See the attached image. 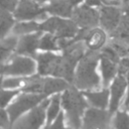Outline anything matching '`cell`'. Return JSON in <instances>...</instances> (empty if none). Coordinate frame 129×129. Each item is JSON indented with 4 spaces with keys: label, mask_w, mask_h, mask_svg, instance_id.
<instances>
[{
    "label": "cell",
    "mask_w": 129,
    "mask_h": 129,
    "mask_svg": "<svg viewBox=\"0 0 129 129\" xmlns=\"http://www.w3.org/2000/svg\"><path fill=\"white\" fill-rule=\"evenodd\" d=\"M99 56L100 51L87 49L76 67L71 85L82 92L101 88L102 81L98 68Z\"/></svg>",
    "instance_id": "6da1fadb"
},
{
    "label": "cell",
    "mask_w": 129,
    "mask_h": 129,
    "mask_svg": "<svg viewBox=\"0 0 129 129\" xmlns=\"http://www.w3.org/2000/svg\"><path fill=\"white\" fill-rule=\"evenodd\" d=\"M60 107L68 125L72 129H80L83 116L89 107L83 92L70 85L60 93Z\"/></svg>",
    "instance_id": "7a4b0ae2"
},
{
    "label": "cell",
    "mask_w": 129,
    "mask_h": 129,
    "mask_svg": "<svg viewBox=\"0 0 129 129\" xmlns=\"http://www.w3.org/2000/svg\"><path fill=\"white\" fill-rule=\"evenodd\" d=\"M71 84L63 79L50 76H41L36 73L32 76L26 77L21 91L41 94L48 98L52 95L62 93Z\"/></svg>",
    "instance_id": "3957f363"
},
{
    "label": "cell",
    "mask_w": 129,
    "mask_h": 129,
    "mask_svg": "<svg viewBox=\"0 0 129 129\" xmlns=\"http://www.w3.org/2000/svg\"><path fill=\"white\" fill-rule=\"evenodd\" d=\"M39 31L49 33L59 40L74 39L79 31V27L72 18L47 16L39 21Z\"/></svg>",
    "instance_id": "277c9868"
},
{
    "label": "cell",
    "mask_w": 129,
    "mask_h": 129,
    "mask_svg": "<svg viewBox=\"0 0 129 129\" xmlns=\"http://www.w3.org/2000/svg\"><path fill=\"white\" fill-rule=\"evenodd\" d=\"M44 99H46V97L41 94L21 91L6 108V112L9 116L10 122H14L20 116L38 106Z\"/></svg>",
    "instance_id": "5b68a950"
},
{
    "label": "cell",
    "mask_w": 129,
    "mask_h": 129,
    "mask_svg": "<svg viewBox=\"0 0 129 129\" xmlns=\"http://www.w3.org/2000/svg\"><path fill=\"white\" fill-rule=\"evenodd\" d=\"M36 74L35 58L13 54L0 71V77H29Z\"/></svg>",
    "instance_id": "8992f818"
},
{
    "label": "cell",
    "mask_w": 129,
    "mask_h": 129,
    "mask_svg": "<svg viewBox=\"0 0 129 129\" xmlns=\"http://www.w3.org/2000/svg\"><path fill=\"white\" fill-rule=\"evenodd\" d=\"M48 101L49 97L29 112L20 116L11 123L9 129H42L45 122V109Z\"/></svg>",
    "instance_id": "52a82bcc"
},
{
    "label": "cell",
    "mask_w": 129,
    "mask_h": 129,
    "mask_svg": "<svg viewBox=\"0 0 129 129\" xmlns=\"http://www.w3.org/2000/svg\"><path fill=\"white\" fill-rule=\"evenodd\" d=\"M113 113L109 109L88 107L81 123L80 129H112Z\"/></svg>",
    "instance_id": "ba28073f"
},
{
    "label": "cell",
    "mask_w": 129,
    "mask_h": 129,
    "mask_svg": "<svg viewBox=\"0 0 129 129\" xmlns=\"http://www.w3.org/2000/svg\"><path fill=\"white\" fill-rule=\"evenodd\" d=\"M12 14L16 21H41L48 16L44 10L43 5L36 2L35 0H19L16 7L12 11Z\"/></svg>",
    "instance_id": "9c48e42d"
},
{
    "label": "cell",
    "mask_w": 129,
    "mask_h": 129,
    "mask_svg": "<svg viewBox=\"0 0 129 129\" xmlns=\"http://www.w3.org/2000/svg\"><path fill=\"white\" fill-rule=\"evenodd\" d=\"M73 21L77 24L79 28L91 29L99 26V8L87 5L86 3H81L74 7L72 17Z\"/></svg>",
    "instance_id": "30bf717a"
},
{
    "label": "cell",
    "mask_w": 129,
    "mask_h": 129,
    "mask_svg": "<svg viewBox=\"0 0 129 129\" xmlns=\"http://www.w3.org/2000/svg\"><path fill=\"white\" fill-rule=\"evenodd\" d=\"M73 40L83 41L88 50L100 51L107 41V33L100 26L91 29L79 28V31Z\"/></svg>",
    "instance_id": "8fae6325"
},
{
    "label": "cell",
    "mask_w": 129,
    "mask_h": 129,
    "mask_svg": "<svg viewBox=\"0 0 129 129\" xmlns=\"http://www.w3.org/2000/svg\"><path fill=\"white\" fill-rule=\"evenodd\" d=\"M127 88V78L122 75H117L108 86L109 89V106L108 109L113 114L121 109L125 92Z\"/></svg>",
    "instance_id": "7c38bea8"
},
{
    "label": "cell",
    "mask_w": 129,
    "mask_h": 129,
    "mask_svg": "<svg viewBox=\"0 0 129 129\" xmlns=\"http://www.w3.org/2000/svg\"><path fill=\"white\" fill-rule=\"evenodd\" d=\"M41 31H37L30 34L18 36L14 53L35 58L38 53V43Z\"/></svg>",
    "instance_id": "4fadbf2b"
},
{
    "label": "cell",
    "mask_w": 129,
    "mask_h": 129,
    "mask_svg": "<svg viewBox=\"0 0 129 129\" xmlns=\"http://www.w3.org/2000/svg\"><path fill=\"white\" fill-rule=\"evenodd\" d=\"M98 68H99V74L102 81V87L108 88L110 83L118 75V66L108 55L100 52Z\"/></svg>",
    "instance_id": "5bb4252c"
},
{
    "label": "cell",
    "mask_w": 129,
    "mask_h": 129,
    "mask_svg": "<svg viewBox=\"0 0 129 129\" xmlns=\"http://www.w3.org/2000/svg\"><path fill=\"white\" fill-rule=\"evenodd\" d=\"M99 26L106 30H113L120 19V11L116 6L101 5L99 8Z\"/></svg>",
    "instance_id": "9a60e30c"
},
{
    "label": "cell",
    "mask_w": 129,
    "mask_h": 129,
    "mask_svg": "<svg viewBox=\"0 0 129 129\" xmlns=\"http://www.w3.org/2000/svg\"><path fill=\"white\" fill-rule=\"evenodd\" d=\"M43 7L48 16L71 18L75 6L69 0H49L43 4Z\"/></svg>",
    "instance_id": "2e32d148"
},
{
    "label": "cell",
    "mask_w": 129,
    "mask_h": 129,
    "mask_svg": "<svg viewBox=\"0 0 129 129\" xmlns=\"http://www.w3.org/2000/svg\"><path fill=\"white\" fill-rule=\"evenodd\" d=\"M89 107L98 109H108L109 106V89L101 87L99 89L83 92Z\"/></svg>",
    "instance_id": "e0dca14e"
},
{
    "label": "cell",
    "mask_w": 129,
    "mask_h": 129,
    "mask_svg": "<svg viewBox=\"0 0 129 129\" xmlns=\"http://www.w3.org/2000/svg\"><path fill=\"white\" fill-rule=\"evenodd\" d=\"M16 43L17 36L13 34H9L8 36L0 39V71L14 54Z\"/></svg>",
    "instance_id": "ac0fdd59"
},
{
    "label": "cell",
    "mask_w": 129,
    "mask_h": 129,
    "mask_svg": "<svg viewBox=\"0 0 129 129\" xmlns=\"http://www.w3.org/2000/svg\"><path fill=\"white\" fill-rule=\"evenodd\" d=\"M39 31V21L36 20H21V21H15L11 34L15 36H21L25 34H30L33 32Z\"/></svg>",
    "instance_id": "d6986e66"
},
{
    "label": "cell",
    "mask_w": 129,
    "mask_h": 129,
    "mask_svg": "<svg viewBox=\"0 0 129 129\" xmlns=\"http://www.w3.org/2000/svg\"><path fill=\"white\" fill-rule=\"evenodd\" d=\"M61 107H60V94H55L49 97L48 104L45 109V122L43 128L47 127L60 113Z\"/></svg>",
    "instance_id": "ffe728a7"
},
{
    "label": "cell",
    "mask_w": 129,
    "mask_h": 129,
    "mask_svg": "<svg viewBox=\"0 0 129 129\" xmlns=\"http://www.w3.org/2000/svg\"><path fill=\"white\" fill-rule=\"evenodd\" d=\"M38 51H46V52H59V39L55 38L53 35L41 32L39 43H38Z\"/></svg>",
    "instance_id": "44dd1931"
},
{
    "label": "cell",
    "mask_w": 129,
    "mask_h": 129,
    "mask_svg": "<svg viewBox=\"0 0 129 129\" xmlns=\"http://www.w3.org/2000/svg\"><path fill=\"white\" fill-rule=\"evenodd\" d=\"M15 21L12 12L0 7V39L11 34Z\"/></svg>",
    "instance_id": "7402d4cb"
},
{
    "label": "cell",
    "mask_w": 129,
    "mask_h": 129,
    "mask_svg": "<svg viewBox=\"0 0 129 129\" xmlns=\"http://www.w3.org/2000/svg\"><path fill=\"white\" fill-rule=\"evenodd\" d=\"M112 129H129V111L121 108L113 114Z\"/></svg>",
    "instance_id": "603a6c76"
},
{
    "label": "cell",
    "mask_w": 129,
    "mask_h": 129,
    "mask_svg": "<svg viewBox=\"0 0 129 129\" xmlns=\"http://www.w3.org/2000/svg\"><path fill=\"white\" fill-rule=\"evenodd\" d=\"M26 77H1L0 86L3 89L9 90H21L25 83Z\"/></svg>",
    "instance_id": "cb8c5ba5"
},
{
    "label": "cell",
    "mask_w": 129,
    "mask_h": 129,
    "mask_svg": "<svg viewBox=\"0 0 129 129\" xmlns=\"http://www.w3.org/2000/svg\"><path fill=\"white\" fill-rule=\"evenodd\" d=\"M21 90H9L0 87V108L6 109Z\"/></svg>",
    "instance_id": "d4e9b609"
},
{
    "label": "cell",
    "mask_w": 129,
    "mask_h": 129,
    "mask_svg": "<svg viewBox=\"0 0 129 129\" xmlns=\"http://www.w3.org/2000/svg\"><path fill=\"white\" fill-rule=\"evenodd\" d=\"M42 129H72L67 121H66V118L63 116V113L62 111H60V113L57 115V117L45 128H42Z\"/></svg>",
    "instance_id": "484cf974"
},
{
    "label": "cell",
    "mask_w": 129,
    "mask_h": 129,
    "mask_svg": "<svg viewBox=\"0 0 129 129\" xmlns=\"http://www.w3.org/2000/svg\"><path fill=\"white\" fill-rule=\"evenodd\" d=\"M11 125L6 109L0 108V129H9Z\"/></svg>",
    "instance_id": "4316f807"
},
{
    "label": "cell",
    "mask_w": 129,
    "mask_h": 129,
    "mask_svg": "<svg viewBox=\"0 0 129 129\" xmlns=\"http://www.w3.org/2000/svg\"><path fill=\"white\" fill-rule=\"evenodd\" d=\"M18 1L19 0H0V7L12 12L16 7Z\"/></svg>",
    "instance_id": "83f0119b"
},
{
    "label": "cell",
    "mask_w": 129,
    "mask_h": 129,
    "mask_svg": "<svg viewBox=\"0 0 129 129\" xmlns=\"http://www.w3.org/2000/svg\"><path fill=\"white\" fill-rule=\"evenodd\" d=\"M129 107V77L127 78V88H126V92H125V97L122 103L121 108L122 109H126Z\"/></svg>",
    "instance_id": "f1b7e54d"
},
{
    "label": "cell",
    "mask_w": 129,
    "mask_h": 129,
    "mask_svg": "<svg viewBox=\"0 0 129 129\" xmlns=\"http://www.w3.org/2000/svg\"><path fill=\"white\" fill-rule=\"evenodd\" d=\"M84 3H86L87 5L93 6V7H100L102 5V0H84Z\"/></svg>",
    "instance_id": "f546056e"
},
{
    "label": "cell",
    "mask_w": 129,
    "mask_h": 129,
    "mask_svg": "<svg viewBox=\"0 0 129 129\" xmlns=\"http://www.w3.org/2000/svg\"><path fill=\"white\" fill-rule=\"evenodd\" d=\"M74 6H77V5H79V4H81V3H83V1L84 0H69Z\"/></svg>",
    "instance_id": "4dcf8cb0"
},
{
    "label": "cell",
    "mask_w": 129,
    "mask_h": 129,
    "mask_svg": "<svg viewBox=\"0 0 129 129\" xmlns=\"http://www.w3.org/2000/svg\"><path fill=\"white\" fill-rule=\"evenodd\" d=\"M125 110H127V111H129V107H128V108H126Z\"/></svg>",
    "instance_id": "1f68e13d"
},
{
    "label": "cell",
    "mask_w": 129,
    "mask_h": 129,
    "mask_svg": "<svg viewBox=\"0 0 129 129\" xmlns=\"http://www.w3.org/2000/svg\"><path fill=\"white\" fill-rule=\"evenodd\" d=\"M0 82H1V77H0ZM0 87H1V86H0Z\"/></svg>",
    "instance_id": "d6a6232c"
}]
</instances>
